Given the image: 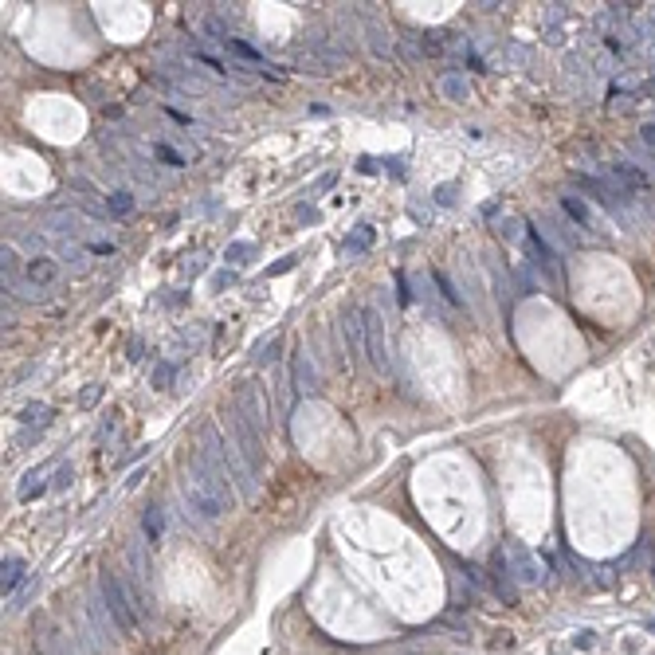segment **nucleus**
<instances>
[{
  "mask_svg": "<svg viewBox=\"0 0 655 655\" xmlns=\"http://www.w3.org/2000/svg\"><path fill=\"white\" fill-rule=\"evenodd\" d=\"M200 448H205L208 455H216V460L228 467L232 486H236L239 499H244V502H256V499H259V491H256V471L247 467V460L236 451V443H224V440H220V428H216V424H205V432H200Z\"/></svg>",
  "mask_w": 655,
  "mask_h": 655,
  "instance_id": "f257e3e1",
  "label": "nucleus"
},
{
  "mask_svg": "<svg viewBox=\"0 0 655 655\" xmlns=\"http://www.w3.org/2000/svg\"><path fill=\"white\" fill-rule=\"evenodd\" d=\"M224 416H228V428H232V435H236V448H239V455H244L247 460V467L256 471H263V435L256 432V428L247 424L244 420V412L236 409V404H232L228 412H224Z\"/></svg>",
  "mask_w": 655,
  "mask_h": 655,
  "instance_id": "f03ea898",
  "label": "nucleus"
},
{
  "mask_svg": "<svg viewBox=\"0 0 655 655\" xmlns=\"http://www.w3.org/2000/svg\"><path fill=\"white\" fill-rule=\"evenodd\" d=\"M98 588H103V604H106V613L114 616V624H118L122 632H134V628H137L134 600H130V596H126V588L118 585V577L103 569V577H98Z\"/></svg>",
  "mask_w": 655,
  "mask_h": 655,
  "instance_id": "7ed1b4c3",
  "label": "nucleus"
},
{
  "mask_svg": "<svg viewBox=\"0 0 655 655\" xmlns=\"http://www.w3.org/2000/svg\"><path fill=\"white\" fill-rule=\"evenodd\" d=\"M236 409L244 412V420L251 428H256L259 435H267V428H271V412H267V397L263 389H259V381H244L236 389Z\"/></svg>",
  "mask_w": 655,
  "mask_h": 655,
  "instance_id": "20e7f679",
  "label": "nucleus"
},
{
  "mask_svg": "<svg viewBox=\"0 0 655 655\" xmlns=\"http://www.w3.org/2000/svg\"><path fill=\"white\" fill-rule=\"evenodd\" d=\"M522 244H526V251H530V263L537 267V271L545 275V279H562V263H557V251L549 247V239L542 236L537 228H530L526 236H522Z\"/></svg>",
  "mask_w": 655,
  "mask_h": 655,
  "instance_id": "39448f33",
  "label": "nucleus"
},
{
  "mask_svg": "<svg viewBox=\"0 0 655 655\" xmlns=\"http://www.w3.org/2000/svg\"><path fill=\"white\" fill-rule=\"evenodd\" d=\"M365 353L377 373H389V349H385V326L377 310H365Z\"/></svg>",
  "mask_w": 655,
  "mask_h": 655,
  "instance_id": "423d86ee",
  "label": "nucleus"
},
{
  "mask_svg": "<svg viewBox=\"0 0 655 655\" xmlns=\"http://www.w3.org/2000/svg\"><path fill=\"white\" fill-rule=\"evenodd\" d=\"M20 581H24V562H20V557H8V562L0 565V593L4 596L16 593Z\"/></svg>",
  "mask_w": 655,
  "mask_h": 655,
  "instance_id": "0eeeda50",
  "label": "nucleus"
},
{
  "mask_svg": "<svg viewBox=\"0 0 655 655\" xmlns=\"http://www.w3.org/2000/svg\"><path fill=\"white\" fill-rule=\"evenodd\" d=\"M562 208L569 220H577L585 232H593V212H588V205L581 200V196H562Z\"/></svg>",
  "mask_w": 655,
  "mask_h": 655,
  "instance_id": "6e6552de",
  "label": "nucleus"
},
{
  "mask_svg": "<svg viewBox=\"0 0 655 655\" xmlns=\"http://www.w3.org/2000/svg\"><path fill=\"white\" fill-rule=\"evenodd\" d=\"M55 275H59V267H55L52 259H32V263H28V283H35V287L55 283Z\"/></svg>",
  "mask_w": 655,
  "mask_h": 655,
  "instance_id": "1a4fd4ad",
  "label": "nucleus"
},
{
  "mask_svg": "<svg viewBox=\"0 0 655 655\" xmlns=\"http://www.w3.org/2000/svg\"><path fill=\"white\" fill-rule=\"evenodd\" d=\"M491 569H494V593H499L502 600H514V585L506 581L511 573H506V557H502V553L494 557V565H491Z\"/></svg>",
  "mask_w": 655,
  "mask_h": 655,
  "instance_id": "9d476101",
  "label": "nucleus"
},
{
  "mask_svg": "<svg viewBox=\"0 0 655 655\" xmlns=\"http://www.w3.org/2000/svg\"><path fill=\"white\" fill-rule=\"evenodd\" d=\"M295 369H298V389H314V385H318V373H314V365L307 361V353H298V358H295Z\"/></svg>",
  "mask_w": 655,
  "mask_h": 655,
  "instance_id": "9b49d317",
  "label": "nucleus"
},
{
  "mask_svg": "<svg viewBox=\"0 0 655 655\" xmlns=\"http://www.w3.org/2000/svg\"><path fill=\"white\" fill-rule=\"evenodd\" d=\"M161 534H165L161 511H157V506H149V511H145V537H149V542H161Z\"/></svg>",
  "mask_w": 655,
  "mask_h": 655,
  "instance_id": "f8f14e48",
  "label": "nucleus"
},
{
  "mask_svg": "<svg viewBox=\"0 0 655 655\" xmlns=\"http://www.w3.org/2000/svg\"><path fill=\"white\" fill-rule=\"evenodd\" d=\"M432 279H435V287H440V295L448 298L451 307H463V298H460V290L451 287V279H448V275H443V271H432Z\"/></svg>",
  "mask_w": 655,
  "mask_h": 655,
  "instance_id": "ddd939ff",
  "label": "nucleus"
},
{
  "mask_svg": "<svg viewBox=\"0 0 655 655\" xmlns=\"http://www.w3.org/2000/svg\"><path fill=\"white\" fill-rule=\"evenodd\" d=\"M511 553H514V562H518V577L522 581H537V569H534V562H530L526 553H522L518 545H511Z\"/></svg>",
  "mask_w": 655,
  "mask_h": 655,
  "instance_id": "4468645a",
  "label": "nucleus"
},
{
  "mask_svg": "<svg viewBox=\"0 0 655 655\" xmlns=\"http://www.w3.org/2000/svg\"><path fill=\"white\" fill-rule=\"evenodd\" d=\"M157 161H165V165H173V169H181V165H185V157H181L177 149H169V145H157Z\"/></svg>",
  "mask_w": 655,
  "mask_h": 655,
  "instance_id": "2eb2a0df",
  "label": "nucleus"
},
{
  "mask_svg": "<svg viewBox=\"0 0 655 655\" xmlns=\"http://www.w3.org/2000/svg\"><path fill=\"white\" fill-rule=\"evenodd\" d=\"M106 205H110L114 212H130V208H134V196H130V193H114Z\"/></svg>",
  "mask_w": 655,
  "mask_h": 655,
  "instance_id": "dca6fc26",
  "label": "nucleus"
},
{
  "mask_svg": "<svg viewBox=\"0 0 655 655\" xmlns=\"http://www.w3.org/2000/svg\"><path fill=\"white\" fill-rule=\"evenodd\" d=\"M369 244H373V232L365 228V232H361V236H358V239H349V244H346V251H365Z\"/></svg>",
  "mask_w": 655,
  "mask_h": 655,
  "instance_id": "f3484780",
  "label": "nucleus"
},
{
  "mask_svg": "<svg viewBox=\"0 0 655 655\" xmlns=\"http://www.w3.org/2000/svg\"><path fill=\"white\" fill-rule=\"evenodd\" d=\"M443 91H448V94H455V98H463V94H467V86H463L460 79H443Z\"/></svg>",
  "mask_w": 655,
  "mask_h": 655,
  "instance_id": "a211bd4d",
  "label": "nucleus"
},
{
  "mask_svg": "<svg viewBox=\"0 0 655 655\" xmlns=\"http://www.w3.org/2000/svg\"><path fill=\"white\" fill-rule=\"evenodd\" d=\"M275 353H279V341H271L263 353H256V361H259V365H267V361H275Z\"/></svg>",
  "mask_w": 655,
  "mask_h": 655,
  "instance_id": "6ab92c4d",
  "label": "nucleus"
},
{
  "mask_svg": "<svg viewBox=\"0 0 655 655\" xmlns=\"http://www.w3.org/2000/svg\"><path fill=\"white\" fill-rule=\"evenodd\" d=\"M154 381H157V389H165V385L173 381V369H169V365H161V369H157V377H154Z\"/></svg>",
  "mask_w": 655,
  "mask_h": 655,
  "instance_id": "aec40b11",
  "label": "nucleus"
},
{
  "mask_svg": "<svg viewBox=\"0 0 655 655\" xmlns=\"http://www.w3.org/2000/svg\"><path fill=\"white\" fill-rule=\"evenodd\" d=\"M639 137H644V145H651V149H655V122H647V126L639 130Z\"/></svg>",
  "mask_w": 655,
  "mask_h": 655,
  "instance_id": "412c9836",
  "label": "nucleus"
},
{
  "mask_svg": "<svg viewBox=\"0 0 655 655\" xmlns=\"http://www.w3.org/2000/svg\"><path fill=\"white\" fill-rule=\"evenodd\" d=\"M435 200H440V205H451V200H455V185H451V188H440V193H435Z\"/></svg>",
  "mask_w": 655,
  "mask_h": 655,
  "instance_id": "4be33fe9",
  "label": "nucleus"
},
{
  "mask_svg": "<svg viewBox=\"0 0 655 655\" xmlns=\"http://www.w3.org/2000/svg\"><path fill=\"white\" fill-rule=\"evenodd\" d=\"M287 267H295V256H287V259H283V263H275V267H271V275H283V271H287Z\"/></svg>",
  "mask_w": 655,
  "mask_h": 655,
  "instance_id": "5701e85b",
  "label": "nucleus"
}]
</instances>
